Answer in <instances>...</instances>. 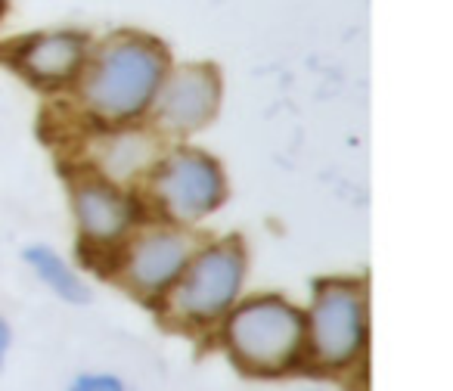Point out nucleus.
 <instances>
[{"mask_svg":"<svg viewBox=\"0 0 453 391\" xmlns=\"http://www.w3.org/2000/svg\"><path fill=\"white\" fill-rule=\"evenodd\" d=\"M69 391H125V382L109 372H84L72 382Z\"/></svg>","mask_w":453,"mask_h":391,"instance_id":"12","label":"nucleus"},{"mask_svg":"<svg viewBox=\"0 0 453 391\" xmlns=\"http://www.w3.org/2000/svg\"><path fill=\"white\" fill-rule=\"evenodd\" d=\"M26 261L35 267V271H38V277L44 280V283L50 286L59 298H65V302H72V304L90 302V289L81 283V277H78V273L72 271V267L65 264L57 252H53V249L28 246L26 249Z\"/></svg>","mask_w":453,"mask_h":391,"instance_id":"11","label":"nucleus"},{"mask_svg":"<svg viewBox=\"0 0 453 391\" xmlns=\"http://www.w3.org/2000/svg\"><path fill=\"white\" fill-rule=\"evenodd\" d=\"M7 348H10V323L0 317V364L7 357Z\"/></svg>","mask_w":453,"mask_h":391,"instance_id":"13","label":"nucleus"},{"mask_svg":"<svg viewBox=\"0 0 453 391\" xmlns=\"http://www.w3.org/2000/svg\"><path fill=\"white\" fill-rule=\"evenodd\" d=\"M84 59V41L72 32L41 34L22 50V65L35 81L57 84L75 75V69Z\"/></svg>","mask_w":453,"mask_h":391,"instance_id":"9","label":"nucleus"},{"mask_svg":"<svg viewBox=\"0 0 453 391\" xmlns=\"http://www.w3.org/2000/svg\"><path fill=\"white\" fill-rule=\"evenodd\" d=\"M242 273H246V255L240 242H218L189 264L187 277L171 295V304L187 320H214L236 302Z\"/></svg>","mask_w":453,"mask_h":391,"instance_id":"4","label":"nucleus"},{"mask_svg":"<svg viewBox=\"0 0 453 391\" xmlns=\"http://www.w3.org/2000/svg\"><path fill=\"white\" fill-rule=\"evenodd\" d=\"M78 227L94 242H115L134 218V205L106 183H81L75 189Z\"/></svg>","mask_w":453,"mask_h":391,"instance_id":"8","label":"nucleus"},{"mask_svg":"<svg viewBox=\"0 0 453 391\" xmlns=\"http://www.w3.org/2000/svg\"><path fill=\"white\" fill-rule=\"evenodd\" d=\"M158 125L174 134L199 131L218 109V75L208 65H183L158 94Z\"/></svg>","mask_w":453,"mask_h":391,"instance_id":"6","label":"nucleus"},{"mask_svg":"<svg viewBox=\"0 0 453 391\" xmlns=\"http://www.w3.org/2000/svg\"><path fill=\"white\" fill-rule=\"evenodd\" d=\"M224 174L202 152H174L156 174V196L177 221H199L224 203Z\"/></svg>","mask_w":453,"mask_h":391,"instance_id":"5","label":"nucleus"},{"mask_svg":"<svg viewBox=\"0 0 453 391\" xmlns=\"http://www.w3.org/2000/svg\"><path fill=\"white\" fill-rule=\"evenodd\" d=\"M0 13H4V0H0Z\"/></svg>","mask_w":453,"mask_h":391,"instance_id":"14","label":"nucleus"},{"mask_svg":"<svg viewBox=\"0 0 453 391\" xmlns=\"http://www.w3.org/2000/svg\"><path fill=\"white\" fill-rule=\"evenodd\" d=\"M162 75V47L146 38H121L100 53L84 84V100L96 115L109 121L134 119L152 103Z\"/></svg>","mask_w":453,"mask_h":391,"instance_id":"1","label":"nucleus"},{"mask_svg":"<svg viewBox=\"0 0 453 391\" xmlns=\"http://www.w3.org/2000/svg\"><path fill=\"white\" fill-rule=\"evenodd\" d=\"M189 252H193V242L180 234H171V230L143 236L127 261V280L134 289L146 292V295L165 292L187 271Z\"/></svg>","mask_w":453,"mask_h":391,"instance_id":"7","label":"nucleus"},{"mask_svg":"<svg viewBox=\"0 0 453 391\" xmlns=\"http://www.w3.org/2000/svg\"><path fill=\"white\" fill-rule=\"evenodd\" d=\"M156 158V140L143 131H121L100 150V168L112 180H131Z\"/></svg>","mask_w":453,"mask_h":391,"instance_id":"10","label":"nucleus"},{"mask_svg":"<svg viewBox=\"0 0 453 391\" xmlns=\"http://www.w3.org/2000/svg\"><path fill=\"white\" fill-rule=\"evenodd\" d=\"M311 351L320 364L345 366L360 354L366 339V295L357 283L333 280L317 286L311 320Z\"/></svg>","mask_w":453,"mask_h":391,"instance_id":"3","label":"nucleus"},{"mask_svg":"<svg viewBox=\"0 0 453 391\" xmlns=\"http://www.w3.org/2000/svg\"><path fill=\"white\" fill-rule=\"evenodd\" d=\"M302 310L283 298H252L240 304L226 320V345L246 370L280 372L298 357L304 345Z\"/></svg>","mask_w":453,"mask_h":391,"instance_id":"2","label":"nucleus"}]
</instances>
